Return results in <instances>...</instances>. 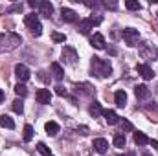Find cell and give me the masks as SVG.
<instances>
[{
    "instance_id": "cell-1",
    "label": "cell",
    "mask_w": 158,
    "mask_h": 156,
    "mask_svg": "<svg viewBox=\"0 0 158 156\" xmlns=\"http://www.w3.org/2000/svg\"><path fill=\"white\" fill-rule=\"evenodd\" d=\"M20 42H22V39L17 33H4V35H0V53L15 50Z\"/></svg>"
},
{
    "instance_id": "cell-2",
    "label": "cell",
    "mask_w": 158,
    "mask_h": 156,
    "mask_svg": "<svg viewBox=\"0 0 158 156\" xmlns=\"http://www.w3.org/2000/svg\"><path fill=\"white\" fill-rule=\"evenodd\" d=\"M92 72H94L96 76H99V77H107V76H110L112 66H110L109 61L99 59V57H94V59H92Z\"/></svg>"
},
{
    "instance_id": "cell-3",
    "label": "cell",
    "mask_w": 158,
    "mask_h": 156,
    "mask_svg": "<svg viewBox=\"0 0 158 156\" xmlns=\"http://www.w3.org/2000/svg\"><path fill=\"white\" fill-rule=\"evenodd\" d=\"M24 22H26V26L30 28V31H31L35 37H39L40 33H42V26H40V22H39V18H37L35 13L26 15V17H24Z\"/></svg>"
},
{
    "instance_id": "cell-4",
    "label": "cell",
    "mask_w": 158,
    "mask_h": 156,
    "mask_svg": "<svg viewBox=\"0 0 158 156\" xmlns=\"http://www.w3.org/2000/svg\"><path fill=\"white\" fill-rule=\"evenodd\" d=\"M140 39V31L134 30V28H125L123 30V40L129 44V46H134Z\"/></svg>"
},
{
    "instance_id": "cell-5",
    "label": "cell",
    "mask_w": 158,
    "mask_h": 156,
    "mask_svg": "<svg viewBox=\"0 0 158 156\" xmlns=\"http://www.w3.org/2000/svg\"><path fill=\"white\" fill-rule=\"evenodd\" d=\"M63 59L68 63V64H76L77 63V51L70 46H64L63 48Z\"/></svg>"
},
{
    "instance_id": "cell-6",
    "label": "cell",
    "mask_w": 158,
    "mask_h": 156,
    "mask_svg": "<svg viewBox=\"0 0 158 156\" xmlns=\"http://www.w3.org/2000/svg\"><path fill=\"white\" fill-rule=\"evenodd\" d=\"M35 99H37V103H40V105H48L52 101V92L48 88H39L37 94H35Z\"/></svg>"
},
{
    "instance_id": "cell-7",
    "label": "cell",
    "mask_w": 158,
    "mask_h": 156,
    "mask_svg": "<svg viewBox=\"0 0 158 156\" xmlns=\"http://www.w3.org/2000/svg\"><path fill=\"white\" fill-rule=\"evenodd\" d=\"M15 76H17V79H19L20 83L28 81V79H30V70H28V66H26V64H17V66H15Z\"/></svg>"
},
{
    "instance_id": "cell-8",
    "label": "cell",
    "mask_w": 158,
    "mask_h": 156,
    "mask_svg": "<svg viewBox=\"0 0 158 156\" xmlns=\"http://www.w3.org/2000/svg\"><path fill=\"white\" fill-rule=\"evenodd\" d=\"M92 147H94V151H96V153L105 154V153H107V149H109V142H107V140H103V138H96V140L92 142Z\"/></svg>"
},
{
    "instance_id": "cell-9",
    "label": "cell",
    "mask_w": 158,
    "mask_h": 156,
    "mask_svg": "<svg viewBox=\"0 0 158 156\" xmlns=\"http://www.w3.org/2000/svg\"><path fill=\"white\" fill-rule=\"evenodd\" d=\"M61 15H63V20H64V22H70V24H72V22H77V13H76V11H74V9H70V7H63V9H61Z\"/></svg>"
},
{
    "instance_id": "cell-10",
    "label": "cell",
    "mask_w": 158,
    "mask_h": 156,
    "mask_svg": "<svg viewBox=\"0 0 158 156\" xmlns=\"http://www.w3.org/2000/svg\"><path fill=\"white\" fill-rule=\"evenodd\" d=\"M90 44H92L96 50H103L107 42H105V37H103L101 33H94V35L90 37Z\"/></svg>"
},
{
    "instance_id": "cell-11",
    "label": "cell",
    "mask_w": 158,
    "mask_h": 156,
    "mask_svg": "<svg viewBox=\"0 0 158 156\" xmlns=\"http://www.w3.org/2000/svg\"><path fill=\"white\" fill-rule=\"evenodd\" d=\"M136 72L145 79V81L153 79V70H151V66H147V64H138V66H136Z\"/></svg>"
},
{
    "instance_id": "cell-12",
    "label": "cell",
    "mask_w": 158,
    "mask_h": 156,
    "mask_svg": "<svg viewBox=\"0 0 158 156\" xmlns=\"http://www.w3.org/2000/svg\"><path fill=\"white\" fill-rule=\"evenodd\" d=\"M52 74H53V79H57V81H61V79L64 77V70H63V66L59 64V63H52Z\"/></svg>"
},
{
    "instance_id": "cell-13",
    "label": "cell",
    "mask_w": 158,
    "mask_h": 156,
    "mask_svg": "<svg viewBox=\"0 0 158 156\" xmlns=\"http://www.w3.org/2000/svg\"><path fill=\"white\" fill-rule=\"evenodd\" d=\"M134 94H136V97H140V99H147V97L151 96V92H149V88H147L145 84H138V86L134 88Z\"/></svg>"
},
{
    "instance_id": "cell-14",
    "label": "cell",
    "mask_w": 158,
    "mask_h": 156,
    "mask_svg": "<svg viewBox=\"0 0 158 156\" xmlns=\"http://www.w3.org/2000/svg\"><path fill=\"white\" fill-rule=\"evenodd\" d=\"M90 30H92V20H90V18H85V20L79 22V30L77 31L81 33V35H88Z\"/></svg>"
},
{
    "instance_id": "cell-15",
    "label": "cell",
    "mask_w": 158,
    "mask_h": 156,
    "mask_svg": "<svg viewBox=\"0 0 158 156\" xmlns=\"http://www.w3.org/2000/svg\"><path fill=\"white\" fill-rule=\"evenodd\" d=\"M39 9H40V15H44V17H52V13H53V6L50 4V2H40V6H39Z\"/></svg>"
},
{
    "instance_id": "cell-16",
    "label": "cell",
    "mask_w": 158,
    "mask_h": 156,
    "mask_svg": "<svg viewBox=\"0 0 158 156\" xmlns=\"http://www.w3.org/2000/svg\"><path fill=\"white\" fill-rule=\"evenodd\" d=\"M114 101H116L118 107H125L127 105V94H125V90H118L114 94Z\"/></svg>"
},
{
    "instance_id": "cell-17",
    "label": "cell",
    "mask_w": 158,
    "mask_h": 156,
    "mask_svg": "<svg viewBox=\"0 0 158 156\" xmlns=\"http://www.w3.org/2000/svg\"><path fill=\"white\" fill-rule=\"evenodd\" d=\"M103 117L107 119V123L109 125H116L119 119H118V114L114 112V110H103Z\"/></svg>"
},
{
    "instance_id": "cell-18",
    "label": "cell",
    "mask_w": 158,
    "mask_h": 156,
    "mask_svg": "<svg viewBox=\"0 0 158 156\" xmlns=\"http://www.w3.org/2000/svg\"><path fill=\"white\" fill-rule=\"evenodd\" d=\"M44 129H46V134L48 136H57V132H59V125L55 121H48L44 125Z\"/></svg>"
},
{
    "instance_id": "cell-19",
    "label": "cell",
    "mask_w": 158,
    "mask_h": 156,
    "mask_svg": "<svg viewBox=\"0 0 158 156\" xmlns=\"http://www.w3.org/2000/svg\"><path fill=\"white\" fill-rule=\"evenodd\" d=\"M134 143H136V145H147V143H151V140H149L143 132L138 130V132H134Z\"/></svg>"
},
{
    "instance_id": "cell-20",
    "label": "cell",
    "mask_w": 158,
    "mask_h": 156,
    "mask_svg": "<svg viewBox=\"0 0 158 156\" xmlns=\"http://www.w3.org/2000/svg\"><path fill=\"white\" fill-rule=\"evenodd\" d=\"M0 127H4V129H15V121H13V117L2 114V116H0Z\"/></svg>"
},
{
    "instance_id": "cell-21",
    "label": "cell",
    "mask_w": 158,
    "mask_h": 156,
    "mask_svg": "<svg viewBox=\"0 0 158 156\" xmlns=\"http://www.w3.org/2000/svg\"><path fill=\"white\" fill-rule=\"evenodd\" d=\"M15 92H17V96L26 97V96H28V86H26L24 83H17V84H15Z\"/></svg>"
},
{
    "instance_id": "cell-22",
    "label": "cell",
    "mask_w": 158,
    "mask_h": 156,
    "mask_svg": "<svg viewBox=\"0 0 158 156\" xmlns=\"http://www.w3.org/2000/svg\"><path fill=\"white\" fill-rule=\"evenodd\" d=\"M125 143H127V140H125V136H123V134H116V136H114V147L123 149V147H125Z\"/></svg>"
},
{
    "instance_id": "cell-23",
    "label": "cell",
    "mask_w": 158,
    "mask_h": 156,
    "mask_svg": "<svg viewBox=\"0 0 158 156\" xmlns=\"http://www.w3.org/2000/svg\"><path fill=\"white\" fill-rule=\"evenodd\" d=\"M11 109H13V112H17V114H22V112H24L22 99H15V101H13V105H11Z\"/></svg>"
},
{
    "instance_id": "cell-24",
    "label": "cell",
    "mask_w": 158,
    "mask_h": 156,
    "mask_svg": "<svg viewBox=\"0 0 158 156\" xmlns=\"http://www.w3.org/2000/svg\"><path fill=\"white\" fill-rule=\"evenodd\" d=\"M31 138H33V127L24 125V142H31Z\"/></svg>"
},
{
    "instance_id": "cell-25",
    "label": "cell",
    "mask_w": 158,
    "mask_h": 156,
    "mask_svg": "<svg viewBox=\"0 0 158 156\" xmlns=\"http://www.w3.org/2000/svg\"><path fill=\"white\" fill-rule=\"evenodd\" d=\"M90 114H92V116H94V117H98V116H99V114H103V109H101V105L94 101V105L90 107Z\"/></svg>"
},
{
    "instance_id": "cell-26",
    "label": "cell",
    "mask_w": 158,
    "mask_h": 156,
    "mask_svg": "<svg viewBox=\"0 0 158 156\" xmlns=\"http://www.w3.org/2000/svg\"><path fill=\"white\" fill-rule=\"evenodd\" d=\"M125 6H127V9H131V11H138V9L142 7L138 0H127V2H125Z\"/></svg>"
},
{
    "instance_id": "cell-27",
    "label": "cell",
    "mask_w": 158,
    "mask_h": 156,
    "mask_svg": "<svg viewBox=\"0 0 158 156\" xmlns=\"http://www.w3.org/2000/svg\"><path fill=\"white\" fill-rule=\"evenodd\" d=\"M37 149H39L40 154H44V156H52V154H50V149H48V147H46V145H44L42 142H40V143H37Z\"/></svg>"
},
{
    "instance_id": "cell-28",
    "label": "cell",
    "mask_w": 158,
    "mask_h": 156,
    "mask_svg": "<svg viewBox=\"0 0 158 156\" xmlns=\"http://www.w3.org/2000/svg\"><path fill=\"white\" fill-rule=\"evenodd\" d=\"M52 39H53V42H64V40H66V35H63V33H53Z\"/></svg>"
},
{
    "instance_id": "cell-29",
    "label": "cell",
    "mask_w": 158,
    "mask_h": 156,
    "mask_svg": "<svg viewBox=\"0 0 158 156\" xmlns=\"http://www.w3.org/2000/svg\"><path fill=\"white\" fill-rule=\"evenodd\" d=\"M55 94L63 97V96H66V88H64V86H61V84H57V86H55Z\"/></svg>"
},
{
    "instance_id": "cell-30",
    "label": "cell",
    "mask_w": 158,
    "mask_h": 156,
    "mask_svg": "<svg viewBox=\"0 0 158 156\" xmlns=\"http://www.w3.org/2000/svg\"><path fill=\"white\" fill-rule=\"evenodd\" d=\"M121 129L131 132V130H132V123H131V121H127V119H123V121H121Z\"/></svg>"
},
{
    "instance_id": "cell-31",
    "label": "cell",
    "mask_w": 158,
    "mask_h": 156,
    "mask_svg": "<svg viewBox=\"0 0 158 156\" xmlns=\"http://www.w3.org/2000/svg\"><path fill=\"white\" fill-rule=\"evenodd\" d=\"M30 6H31V7H37V6H40V2H35V0H30Z\"/></svg>"
},
{
    "instance_id": "cell-32",
    "label": "cell",
    "mask_w": 158,
    "mask_h": 156,
    "mask_svg": "<svg viewBox=\"0 0 158 156\" xmlns=\"http://www.w3.org/2000/svg\"><path fill=\"white\" fill-rule=\"evenodd\" d=\"M151 145H153V147L158 151V142H156V140H153V142H151Z\"/></svg>"
},
{
    "instance_id": "cell-33",
    "label": "cell",
    "mask_w": 158,
    "mask_h": 156,
    "mask_svg": "<svg viewBox=\"0 0 158 156\" xmlns=\"http://www.w3.org/2000/svg\"><path fill=\"white\" fill-rule=\"evenodd\" d=\"M39 77L42 79V81H46V76H44V72H39Z\"/></svg>"
},
{
    "instance_id": "cell-34",
    "label": "cell",
    "mask_w": 158,
    "mask_h": 156,
    "mask_svg": "<svg viewBox=\"0 0 158 156\" xmlns=\"http://www.w3.org/2000/svg\"><path fill=\"white\" fill-rule=\"evenodd\" d=\"M2 101H4V92L0 90V103H2Z\"/></svg>"
},
{
    "instance_id": "cell-35",
    "label": "cell",
    "mask_w": 158,
    "mask_h": 156,
    "mask_svg": "<svg viewBox=\"0 0 158 156\" xmlns=\"http://www.w3.org/2000/svg\"><path fill=\"white\" fill-rule=\"evenodd\" d=\"M142 156H151V154H149V153H143V154H142Z\"/></svg>"
}]
</instances>
